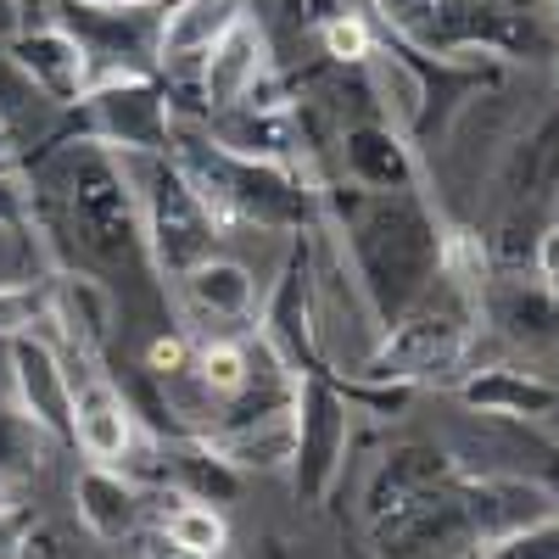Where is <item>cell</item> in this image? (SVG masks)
<instances>
[{"mask_svg": "<svg viewBox=\"0 0 559 559\" xmlns=\"http://www.w3.org/2000/svg\"><path fill=\"white\" fill-rule=\"evenodd\" d=\"M324 236H336V258L376 319V331L419 308L442 280V213L426 191H319Z\"/></svg>", "mask_w": 559, "mask_h": 559, "instance_id": "obj_1", "label": "cell"}, {"mask_svg": "<svg viewBox=\"0 0 559 559\" xmlns=\"http://www.w3.org/2000/svg\"><path fill=\"white\" fill-rule=\"evenodd\" d=\"M369 17H381L403 45L426 57H509V62H543L559 45L548 23L509 0H358Z\"/></svg>", "mask_w": 559, "mask_h": 559, "instance_id": "obj_2", "label": "cell"}, {"mask_svg": "<svg viewBox=\"0 0 559 559\" xmlns=\"http://www.w3.org/2000/svg\"><path fill=\"white\" fill-rule=\"evenodd\" d=\"M554 202H559V112L537 118L509 146L492 179V229L481 241L498 274H521L532 263L537 236L554 224Z\"/></svg>", "mask_w": 559, "mask_h": 559, "instance_id": "obj_3", "label": "cell"}, {"mask_svg": "<svg viewBox=\"0 0 559 559\" xmlns=\"http://www.w3.org/2000/svg\"><path fill=\"white\" fill-rule=\"evenodd\" d=\"M123 168H129V185H134L140 236H146L152 269L179 280L185 269H197L202 258H213V247L224 241V229H218L213 207L202 202L197 179L174 163V152H163V157H123Z\"/></svg>", "mask_w": 559, "mask_h": 559, "instance_id": "obj_4", "label": "cell"}, {"mask_svg": "<svg viewBox=\"0 0 559 559\" xmlns=\"http://www.w3.org/2000/svg\"><path fill=\"white\" fill-rule=\"evenodd\" d=\"M476 324L481 319L471 308L437 286L419 308H408L397 324H386V331L369 342L358 376L364 381H408V386H419V381L442 376V369H453L464 353H471Z\"/></svg>", "mask_w": 559, "mask_h": 559, "instance_id": "obj_5", "label": "cell"}, {"mask_svg": "<svg viewBox=\"0 0 559 559\" xmlns=\"http://www.w3.org/2000/svg\"><path fill=\"white\" fill-rule=\"evenodd\" d=\"M79 112H84V140H102L118 157L174 152V90L157 73H140V68L96 73Z\"/></svg>", "mask_w": 559, "mask_h": 559, "instance_id": "obj_6", "label": "cell"}, {"mask_svg": "<svg viewBox=\"0 0 559 559\" xmlns=\"http://www.w3.org/2000/svg\"><path fill=\"white\" fill-rule=\"evenodd\" d=\"M369 543H376L381 559H471L481 548L471 471H459L453 481L419 492L414 503L392 509L381 521H369Z\"/></svg>", "mask_w": 559, "mask_h": 559, "instance_id": "obj_7", "label": "cell"}, {"mask_svg": "<svg viewBox=\"0 0 559 559\" xmlns=\"http://www.w3.org/2000/svg\"><path fill=\"white\" fill-rule=\"evenodd\" d=\"M292 414H297V442H292V464H286L292 492H297V503L319 509L331 498V487L342 481L347 442H353V403L342 397L331 369H313V376H297Z\"/></svg>", "mask_w": 559, "mask_h": 559, "instance_id": "obj_8", "label": "cell"}, {"mask_svg": "<svg viewBox=\"0 0 559 559\" xmlns=\"http://www.w3.org/2000/svg\"><path fill=\"white\" fill-rule=\"evenodd\" d=\"M258 336L263 347L292 369V376H313L331 369L319 358V319H313V252L308 241H297V252L286 258L280 280L269 286L263 308H258Z\"/></svg>", "mask_w": 559, "mask_h": 559, "instance_id": "obj_9", "label": "cell"}, {"mask_svg": "<svg viewBox=\"0 0 559 559\" xmlns=\"http://www.w3.org/2000/svg\"><path fill=\"white\" fill-rule=\"evenodd\" d=\"M68 386H73V448L90 464H123L140 442L134 403L123 397V386L96 358H79L68 369Z\"/></svg>", "mask_w": 559, "mask_h": 559, "instance_id": "obj_10", "label": "cell"}, {"mask_svg": "<svg viewBox=\"0 0 559 559\" xmlns=\"http://www.w3.org/2000/svg\"><path fill=\"white\" fill-rule=\"evenodd\" d=\"M336 157H342V185H353V191H426V163L386 112L347 123L336 134Z\"/></svg>", "mask_w": 559, "mask_h": 559, "instance_id": "obj_11", "label": "cell"}, {"mask_svg": "<svg viewBox=\"0 0 559 559\" xmlns=\"http://www.w3.org/2000/svg\"><path fill=\"white\" fill-rule=\"evenodd\" d=\"M274 73V51H269V28L252 17V12H241L236 23H229L224 34H218V45L202 57V68H197V90H202V107H207V118L213 112H224V107H241L252 90L263 84Z\"/></svg>", "mask_w": 559, "mask_h": 559, "instance_id": "obj_12", "label": "cell"}, {"mask_svg": "<svg viewBox=\"0 0 559 559\" xmlns=\"http://www.w3.org/2000/svg\"><path fill=\"white\" fill-rule=\"evenodd\" d=\"M12 386H17V408L45 426L57 442L73 448V386H68V358L51 336H12Z\"/></svg>", "mask_w": 559, "mask_h": 559, "instance_id": "obj_13", "label": "cell"}, {"mask_svg": "<svg viewBox=\"0 0 559 559\" xmlns=\"http://www.w3.org/2000/svg\"><path fill=\"white\" fill-rule=\"evenodd\" d=\"M7 57H12V68L39 90L51 107H79L84 96H90V84H96V62H90V51L62 28V23H51V28H23L12 45H7Z\"/></svg>", "mask_w": 559, "mask_h": 559, "instance_id": "obj_14", "label": "cell"}, {"mask_svg": "<svg viewBox=\"0 0 559 559\" xmlns=\"http://www.w3.org/2000/svg\"><path fill=\"white\" fill-rule=\"evenodd\" d=\"M45 324H62V347L79 358H96L112 342V292L84 269H57L45 286Z\"/></svg>", "mask_w": 559, "mask_h": 559, "instance_id": "obj_15", "label": "cell"}, {"mask_svg": "<svg viewBox=\"0 0 559 559\" xmlns=\"http://www.w3.org/2000/svg\"><path fill=\"white\" fill-rule=\"evenodd\" d=\"M73 515L90 537L102 543H123L146 532V487L134 476H123V464H84L79 481H73Z\"/></svg>", "mask_w": 559, "mask_h": 559, "instance_id": "obj_16", "label": "cell"}, {"mask_svg": "<svg viewBox=\"0 0 559 559\" xmlns=\"http://www.w3.org/2000/svg\"><path fill=\"white\" fill-rule=\"evenodd\" d=\"M247 12V0H168L157 23V79H197L218 34Z\"/></svg>", "mask_w": 559, "mask_h": 559, "instance_id": "obj_17", "label": "cell"}, {"mask_svg": "<svg viewBox=\"0 0 559 559\" xmlns=\"http://www.w3.org/2000/svg\"><path fill=\"white\" fill-rule=\"evenodd\" d=\"M464 471V464L437 448V442H397L392 453H381L376 464V476H369V492H364V521H381L392 515V509L414 503L419 492H431L442 481H453Z\"/></svg>", "mask_w": 559, "mask_h": 559, "instance_id": "obj_18", "label": "cell"}, {"mask_svg": "<svg viewBox=\"0 0 559 559\" xmlns=\"http://www.w3.org/2000/svg\"><path fill=\"white\" fill-rule=\"evenodd\" d=\"M459 403L471 414H487V419L532 426V419L559 408V386L543 381L537 369H521V364H487V369H471V376L459 381Z\"/></svg>", "mask_w": 559, "mask_h": 559, "instance_id": "obj_19", "label": "cell"}, {"mask_svg": "<svg viewBox=\"0 0 559 559\" xmlns=\"http://www.w3.org/2000/svg\"><path fill=\"white\" fill-rule=\"evenodd\" d=\"M481 324H498L509 342H554L559 336V297L532 274H498L481 292Z\"/></svg>", "mask_w": 559, "mask_h": 559, "instance_id": "obj_20", "label": "cell"}, {"mask_svg": "<svg viewBox=\"0 0 559 559\" xmlns=\"http://www.w3.org/2000/svg\"><path fill=\"white\" fill-rule=\"evenodd\" d=\"M174 286H179L185 308H191L197 319H213V324H247V319H258V280L236 258L213 252L197 269H185Z\"/></svg>", "mask_w": 559, "mask_h": 559, "instance_id": "obj_21", "label": "cell"}, {"mask_svg": "<svg viewBox=\"0 0 559 559\" xmlns=\"http://www.w3.org/2000/svg\"><path fill=\"white\" fill-rule=\"evenodd\" d=\"M157 453H163V481L179 492V498H197V503H229L241 492V471L224 464L202 437L191 431H174V437H157Z\"/></svg>", "mask_w": 559, "mask_h": 559, "instance_id": "obj_22", "label": "cell"}, {"mask_svg": "<svg viewBox=\"0 0 559 559\" xmlns=\"http://www.w3.org/2000/svg\"><path fill=\"white\" fill-rule=\"evenodd\" d=\"M51 448H57L51 431L34 426L17 403H0V498L23 503V492L45 476V464H51Z\"/></svg>", "mask_w": 559, "mask_h": 559, "instance_id": "obj_23", "label": "cell"}, {"mask_svg": "<svg viewBox=\"0 0 559 559\" xmlns=\"http://www.w3.org/2000/svg\"><path fill=\"white\" fill-rule=\"evenodd\" d=\"M191 381L224 408L229 397H241L247 381H252V347H247V342H229V336L197 342V347H191ZM213 419H218V414H213Z\"/></svg>", "mask_w": 559, "mask_h": 559, "instance_id": "obj_24", "label": "cell"}, {"mask_svg": "<svg viewBox=\"0 0 559 559\" xmlns=\"http://www.w3.org/2000/svg\"><path fill=\"white\" fill-rule=\"evenodd\" d=\"M174 543H185L191 554H202V559H218L224 548H229V526H224V515L213 503H197V498H179L174 492V509L157 521Z\"/></svg>", "mask_w": 559, "mask_h": 559, "instance_id": "obj_25", "label": "cell"}, {"mask_svg": "<svg viewBox=\"0 0 559 559\" xmlns=\"http://www.w3.org/2000/svg\"><path fill=\"white\" fill-rule=\"evenodd\" d=\"M471 559H559V515H543V521L503 532L487 548H476Z\"/></svg>", "mask_w": 559, "mask_h": 559, "instance_id": "obj_26", "label": "cell"}, {"mask_svg": "<svg viewBox=\"0 0 559 559\" xmlns=\"http://www.w3.org/2000/svg\"><path fill=\"white\" fill-rule=\"evenodd\" d=\"M45 324V292L39 286H0V336H28Z\"/></svg>", "mask_w": 559, "mask_h": 559, "instance_id": "obj_27", "label": "cell"}, {"mask_svg": "<svg viewBox=\"0 0 559 559\" xmlns=\"http://www.w3.org/2000/svg\"><path fill=\"white\" fill-rule=\"evenodd\" d=\"M521 459H526V481H537L548 492V503L559 509V437L521 431Z\"/></svg>", "mask_w": 559, "mask_h": 559, "instance_id": "obj_28", "label": "cell"}, {"mask_svg": "<svg viewBox=\"0 0 559 559\" xmlns=\"http://www.w3.org/2000/svg\"><path fill=\"white\" fill-rule=\"evenodd\" d=\"M28 526H34V509L28 503H0V559H23Z\"/></svg>", "mask_w": 559, "mask_h": 559, "instance_id": "obj_29", "label": "cell"}, {"mask_svg": "<svg viewBox=\"0 0 559 559\" xmlns=\"http://www.w3.org/2000/svg\"><path fill=\"white\" fill-rule=\"evenodd\" d=\"M146 369H152V376H185V369H191V342H185V336H157L152 342V353H146Z\"/></svg>", "mask_w": 559, "mask_h": 559, "instance_id": "obj_30", "label": "cell"}, {"mask_svg": "<svg viewBox=\"0 0 559 559\" xmlns=\"http://www.w3.org/2000/svg\"><path fill=\"white\" fill-rule=\"evenodd\" d=\"M532 274H537L543 286L559 297V218L543 229V236H537V247H532Z\"/></svg>", "mask_w": 559, "mask_h": 559, "instance_id": "obj_31", "label": "cell"}, {"mask_svg": "<svg viewBox=\"0 0 559 559\" xmlns=\"http://www.w3.org/2000/svg\"><path fill=\"white\" fill-rule=\"evenodd\" d=\"M140 559H202V554H191L185 543H174L163 526H146V532H140Z\"/></svg>", "mask_w": 559, "mask_h": 559, "instance_id": "obj_32", "label": "cell"}, {"mask_svg": "<svg viewBox=\"0 0 559 559\" xmlns=\"http://www.w3.org/2000/svg\"><path fill=\"white\" fill-rule=\"evenodd\" d=\"M23 34V0H0V51Z\"/></svg>", "mask_w": 559, "mask_h": 559, "instance_id": "obj_33", "label": "cell"}, {"mask_svg": "<svg viewBox=\"0 0 559 559\" xmlns=\"http://www.w3.org/2000/svg\"><path fill=\"white\" fill-rule=\"evenodd\" d=\"M79 7H96V12H157L168 0H79Z\"/></svg>", "mask_w": 559, "mask_h": 559, "instance_id": "obj_34", "label": "cell"}, {"mask_svg": "<svg viewBox=\"0 0 559 559\" xmlns=\"http://www.w3.org/2000/svg\"><path fill=\"white\" fill-rule=\"evenodd\" d=\"M554 79H559V51H554Z\"/></svg>", "mask_w": 559, "mask_h": 559, "instance_id": "obj_35", "label": "cell"}, {"mask_svg": "<svg viewBox=\"0 0 559 559\" xmlns=\"http://www.w3.org/2000/svg\"><path fill=\"white\" fill-rule=\"evenodd\" d=\"M548 7H554V12H559V0H548Z\"/></svg>", "mask_w": 559, "mask_h": 559, "instance_id": "obj_36", "label": "cell"}]
</instances>
